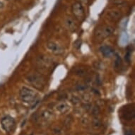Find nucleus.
<instances>
[{"mask_svg":"<svg viewBox=\"0 0 135 135\" xmlns=\"http://www.w3.org/2000/svg\"><path fill=\"white\" fill-rule=\"evenodd\" d=\"M26 80L34 88L40 91L44 89L46 82L45 78L42 74L37 72L29 74L26 76Z\"/></svg>","mask_w":135,"mask_h":135,"instance_id":"f257e3e1","label":"nucleus"},{"mask_svg":"<svg viewBox=\"0 0 135 135\" xmlns=\"http://www.w3.org/2000/svg\"><path fill=\"white\" fill-rule=\"evenodd\" d=\"M19 96L23 102L31 103L36 99V93L31 89L24 86L20 90Z\"/></svg>","mask_w":135,"mask_h":135,"instance_id":"f03ea898","label":"nucleus"},{"mask_svg":"<svg viewBox=\"0 0 135 135\" xmlns=\"http://www.w3.org/2000/svg\"><path fill=\"white\" fill-rule=\"evenodd\" d=\"M115 28L110 26H105L100 28L96 29L95 33V36L98 39H102V38H108L114 32Z\"/></svg>","mask_w":135,"mask_h":135,"instance_id":"7ed1b4c3","label":"nucleus"},{"mask_svg":"<svg viewBox=\"0 0 135 135\" xmlns=\"http://www.w3.org/2000/svg\"><path fill=\"white\" fill-rule=\"evenodd\" d=\"M1 124L4 130L7 132H10L15 127V121L13 117L10 116H5L1 120Z\"/></svg>","mask_w":135,"mask_h":135,"instance_id":"20e7f679","label":"nucleus"},{"mask_svg":"<svg viewBox=\"0 0 135 135\" xmlns=\"http://www.w3.org/2000/svg\"><path fill=\"white\" fill-rule=\"evenodd\" d=\"M71 11L76 18H79V19H81L84 18V13H85L84 9L81 4L79 2H76L72 5Z\"/></svg>","mask_w":135,"mask_h":135,"instance_id":"39448f33","label":"nucleus"},{"mask_svg":"<svg viewBox=\"0 0 135 135\" xmlns=\"http://www.w3.org/2000/svg\"><path fill=\"white\" fill-rule=\"evenodd\" d=\"M47 48L48 49L50 52H51L52 53L55 55H62L64 52V50L60 45L56 43L55 42H48L47 43Z\"/></svg>","mask_w":135,"mask_h":135,"instance_id":"423d86ee","label":"nucleus"},{"mask_svg":"<svg viewBox=\"0 0 135 135\" xmlns=\"http://www.w3.org/2000/svg\"><path fill=\"white\" fill-rule=\"evenodd\" d=\"M37 64L41 69H49L52 65V61L45 57H40L37 60Z\"/></svg>","mask_w":135,"mask_h":135,"instance_id":"0eeeda50","label":"nucleus"},{"mask_svg":"<svg viewBox=\"0 0 135 135\" xmlns=\"http://www.w3.org/2000/svg\"><path fill=\"white\" fill-rule=\"evenodd\" d=\"M100 50L105 57H109L114 54V50L111 47L108 46V45L101 47Z\"/></svg>","mask_w":135,"mask_h":135,"instance_id":"6e6552de","label":"nucleus"},{"mask_svg":"<svg viewBox=\"0 0 135 135\" xmlns=\"http://www.w3.org/2000/svg\"><path fill=\"white\" fill-rule=\"evenodd\" d=\"M64 23L67 28L70 30L71 31H76V24L75 21H74V19L71 17H66L64 20Z\"/></svg>","mask_w":135,"mask_h":135,"instance_id":"1a4fd4ad","label":"nucleus"},{"mask_svg":"<svg viewBox=\"0 0 135 135\" xmlns=\"http://www.w3.org/2000/svg\"><path fill=\"white\" fill-rule=\"evenodd\" d=\"M108 15L109 18L113 21H117L120 19L122 14L119 11L113 10V11H110V12H108Z\"/></svg>","mask_w":135,"mask_h":135,"instance_id":"9d476101","label":"nucleus"},{"mask_svg":"<svg viewBox=\"0 0 135 135\" xmlns=\"http://www.w3.org/2000/svg\"><path fill=\"white\" fill-rule=\"evenodd\" d=\"M57 110L60 113H65L69 110V105L66 104V103H60L57 105Z\"/></svg>","mask_w":135,"mask_h":135,"instance_id":"9b49d317","label":"nucleus"},{"mask_svg":"<svg viewBox=\"0 0 135 135\" xmlns=\"http://www.w3.org/2000/svg\"><path fill=\"white\" fill-rule=\"evenodd\" d=\"M86 71L83 68H79L76 71V74L77 76H84L86 75Z\"/></svg>","mask_w":135,"mask_h":135,"instance_id":"f8f14e48","label":"nucleus"},{"mask_svg":"<svg viewBox=\"0 0 135 135\" xmlns=\"http://www.w3.org/2000/svg\"><path fill=\"white\" fill-rule=\"evenodd\" d=\"M86 88L87 86L84 84H79V85L76 86V89L78 91H84V90L86 89Z\"/></svg>","mask_w":135,"mask_h":135,"instance_id":"ddd939ff","label":"nucleus"},{"mask_svg":"<svg viewBox=\"0 0 135 135\" xmlns=\"http://www.w3.org/2000/svg\"><path fill=\"white\" fill-rule=\"evenodd\" d=\"M81 40H77L74 43V46L76 49H79L80 47H81Z\"/></svg>","mask_w":135,"mask_h":135,"instance_id":"4468645a","label":"nucleus"},{"mask_svg":"<svg viewBox=\"0 0 135 135\" xmlns=\"http://www.w3.org/2000/svg\"><path fill=\"white\" fill-rule=\"evenodd\" d=\"M93 114H98V113H99V109H98V108L96 106H95L94 108H93Z\"/></svg>","mask_w":135,"mask_h":135,"instance_id":"2eb2a0df","label":"nucleus"},{"mask_svg":"<svg viewBox=\"0 0 135 135\" xmlns=\"http://www.w3.org/2000/svg\"><path fill=\"white\" fill-rule=\"evenodd\" d=\"M4 3L2 2V1H0V10H2V9H4Z\"/></svg>","mask_w":135,"mask_h":135,"instance_id":"dca6fc26","label":"nucleus"},{"mask_svg":"<svg viewBox=\"0 0 135 135\" xmlns=\"http://www.w3.org/2000/svg\"><path fill=\"white\" fill-rule=\"evenodd\" d=\"M124 135H134V133H133L132 131L129 130L127 131V132H126V133H125V134Z\"/></svg>","mask_w":135,"mask_h":135,"instance_id":"f3484780","label":"nucleus"}]
</instances>
